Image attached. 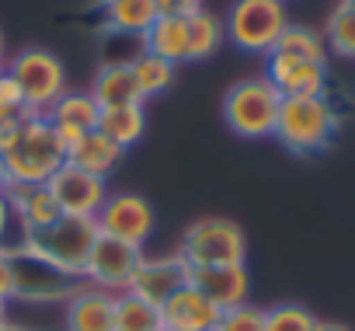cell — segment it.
Masks as SVG:
<instances>
[{
    "mask_svg": "<svg viewBox=\"0 0 355 331\" xmlns=\"http://www.w3.org/2000/svg\"><path fill=\"white\" fill-rule=\"evenodd\" d=\"M4 164L15 185H46L67 164V143L46 115H28L4 150Z\"/></svg>",
    "mask_w": 355,
    "mask_h": 331,
    "instance_id": "6da1fadb",
    "label": "cell"
},
{
    "mask_svg": "<svg viewBox=\"0 0 355 331\" xmlns=\"http://www.w3.org/2000/svg\"><path fill=\"white\" fill-rule=\"evenodd\" d=\"M338 133V108L331 105L327 94H296L282 98L279 119H275V139L300 157L320 153L331 146Z\"/></svg>",
    "mask_w": 355,
    "mask_h": 331,
    "instance_id": "7a4b0ae2",
    "label": "cell"
},
{
    "mask_svg": "<svg viewBox=\"0 0 355 331\" xmlns=\"http://www.w3.org/2000/svg\"><path fill=\"white\" fill-rule=\"evenodd\" d=\"M4 70L15 77V84L21 87L25 108L28 115H46L70 87H67V67L53 49L42 46H28L18 56H11L4 63Z\"/></svg>",
    "mask_w": 355,
    "mask_h": 331,
    "instance_id": "3957f363",
    "label": "cell"
},
{
    "mask_svg": "<svg viewBox=\"0 0 355 331\" xmlns=\"http://www.w3.org/2000/svg\"><path fill=\"white\" fill-rule=\"evenodd\" d=\"M286 25H289L286 0H234L223 18V32L234 42V49L251 56H268Z\"/></svg>",
    "mask_w": 355,
    "mask_h": 331,
    "instance_id": "277c9868",
    "label": "cell"
},
{
    "mask_svg": "<svg viewBox=\"0 0 355 331\" xmlns=\"http://www.w3.org/2000/svg\"><path fill=\"white\" fill-rule=\"evenodd\" d=\"M279 105H282V94L272 87V80L265 74L244 77L223 98V122L230 126V133H237L244 139H265L275 133Z\"/></svg>",
    "mask_w": 355,
    "mask_h": 331,
    "instance_id": "5b68a950",
    "label": "cell"
},
{
    "mask_svg": "<svg viewBox=\"0 0 355 331\" xmlns=\"http://www.w3.org/2000/svg\"><path fill=\"white\" fill-rule=\"evenodd\" d=\"M178 255L189 262V269L248 265V234L227 217H202L182 234Z\"/></svg>",
    "mask_w": 355,
    "mask_h": 331,
    "instance_id": "8992f818",
    "label": "cell"
},
{
    "mask_svg": "<svg viewBox=\"0 0 355 331\" xmlns=\"http://www.w3.org/2000/svg\"><path fill=\"white\" fill-rule=\"evenodd\" d=\"M94 241H98V223L87 220V217H60L42 234L21 237L25 248H32L39 258H46L49 265H56L60 272H67L73 279H80Z\"/></svg>",
    "mask_w": 355,
    "mask_h": 331,
    "instance_id": "52a82bcc",
    "label": "cell"
},
{
    "mask_svg": "<svg viewBox=\"0 0 355 331\" xmlns=\"http://www.w3.org/2000/svg\"><path fill=\"white\" fill-rule=\"evenodd\" d=\"M11 258H15V300H25V303H67L70 293L80 286V279L60 272L56 265L39 258L32 248H25L21 241L11 248Z\"/></svg>",
    "mask_w": 355,
    "mask_h": 331,
    "instance_id": "ba28073f",
    "label": "cell"
},
{
    "mask_svg": "<svg viewBox=\"0 0 355 331\" xmlns=\"http://www.w3.org/2000/svg\"><path fill=\"white\" fill-rule=\"evenodd\" d=\"M94 223H98V234L105 237L125 241L132 248H146V241L157 230V210L139 192H108Z\"/></svg>",
    "mask_w": 355,
    "mask_h": 331,
    "instance_id": "9c48e42d",
    "label": "cell"
},
{
    "mask_svg": "<svg viewBox=\"0 0 355 331\" xmlns=\"http://www.w3.org/2000/svg\"><path fill=\"white\" fill-rule=\"evenodd\" d=\"M139 262H143V248H132L125 241H115V237L98 234V241H94L87 262H84L80 282L119 296V293H125L132 286V275H136Z\"/></svg>",
    "mask_w": 355,
    "mask_h": 331,
    "instance_id": "30bf717a",
    "label": "cell"
},
{
    "mask_svg": "<svg viewBox=\"0 0 355 331\" xmlns=\"http://www.w3.org/2000/svg\"><path fill=\"white\" fill-rule=\"evenodd\" d=\"M60 213L63 217H87L94 220L108 199V178H98L91 171H80L77 164H63V168L46 182Z\"/></svg>",
    "mask_w": 355,
    "mask_h": 331,
    "instance_id": "8fae6325",
    "label": "cell"
},
{
    "mask_svg": "<svg viewBox=\"0 0 355 331\" xmlns=\"http://www.w3.org/2000/svg\"><path fill=\"white\" fill-rule=\"evenodd\" d=\"M189 262L182 255H164V258H143L136 275H132V293L150 300L153 307H160L164 300H171L182 286H189Z\"/></svg>",
    "mask_w": 355,
    "mask_h": 331,
    "instance_id": "7c38bea8",
    "label": "cell"
},
{
    "mask_svg": "<svg viewBox=\"0 0 355 331\" xmlns=\"http://www.w3.org/2000/svg\"><path fill=\"white\" fill-rule=\"evenodd\" d=\"M265 77L272 80V87H275L282 98H296V94H327V63H313V60H296V56L268 53Z\"/></svg>",
    "mask_w": 355,
    "mask_h": 331,
    "instance_id": "4fadbf2b",
    "label": "cell"
},
{
    "mask_svg": "<svg viewBox=\"0 0 355 331\" xmlns=\"http://www.w3.org/2000/svg\"><path fill=\"white\" fill-rule=\"evenodd\" d=\"M220 314L223 310L206 293H199L192 282L160 303V324L171 331H216Z\"/></svg>",
    "mask_w": 355,
    "mask_h": 331,
    "instance_id": "5bb4252c",
    "label": "cell"
},
{
    "mask_svg": "<svg viewBox=\"0 0 355 331\" xmlns=\"http://www.w3.org/2000/svg\"><path fill=\"white\" fill-rule=\"evenodd\" d=\"M4 196L11 203V213H15V223H18L21 237H35L63 217L53 192H49V185H15L11 182V189Z\"/></svg>",
    "mask_w": 355,
    "mask_h": 331,
    "instance_id": "9a60e30c",
    "label": "cell"
},
{
    "mask_svg": "<svg viewBox=\"0 0 355 331\" xmlns=\"http://www.w3.org/2000/svg\"><path fill=\"white\" fill-rule=\"evenodd\" d=\"M63 331H115V296L80 282L67 300Z\"/></svg>",
    "mask_w": 355,
    "mask_h": 331,
    "instance_id": "2e32d148",
    "label": "cell"
},
{
    "mask_svg": "<svg viewBox=\"0 0 355 331\" xmlns=\"http://www.w3.org/2000/svg\"><path fill=\"white\" fill-rule=\"evenodd\" d=\"M189 282H192L199 293H206L220 310L241 307V303H248V296H251V272H248V265L192 269V272H189Z\"/></svg>",
    "mask_w": 355,
    "mask_h": 331,
    "instance_id": "e0dca14e",
    "label": "cell"
},
{
    "mask_svg": "<svg viewBox=\"0 0 355 331\" xmlns=\"http://www.w3.org/2000/svg\"><path fill=\"white\" fill-rule=\"evenodd\" d=\"M98 115H101V108L94 105L91 91H67V94L46 112V119L53 122V129L60 133V139L67 143V150H70L80 136H87V133L98 129Z\"/></svg>",
    "mask_w": 355,
    "mask_h": 331,
    "instance_id": "ac0fdd59",
    "label": "cell"
},
{
    "mask_svg": "<svg viewBox=\"0 0 355 331\" xmlns=\"http://www.w3.org/2000/svg\"><path fill=\"white\" fill-rule=\"evenodd\" d=\"M91 98L101 112L105 108H122V105H143L136 74L125 63H101L94 80H91Z\"/></svg>",
    "mask_w": 355,
    "mask_h": 331,
    "instance_id": "d6986e66",
    "label": "cell"
},
{
    "mask_svg": "<svg viewBox=\"0 0 355 331\" xmlns=\"http://www.w3.org/2000/svg\"><path fill=\"white\" fill-rule=\"evenodd\" d=\"M122 157H125V150L122 146H115L105 133H87V136H80L70 150H67V164H77L80 171H91V175H98V178H108L119 164H122Z\"/></svg>",
    "mask_w": 355,
    "mask_h": 331,
    "instance_id": "ffe728a7",
    "label": "cell"
},
{
    "mask_svg": "<svg viewBox=\"0 0 355 331\" xmlns=\"http://www.w3.org/2000/svg\"><path fill=\"white\" fill-rule=\"evenodd\" d=\"M146 53L167 60V63H189V22L185 15H160L150 32L143 35Z\"/></svg>",
    "mask_w": 355,
    "mask_h": 331,
    "instance_id": "44dd1931",
    "label": "cell"
},
{
    "mask_svg": "<svg viewBox=\"0 0 355 331\" xmlns=\"http://www.w3.org/2000/svg\"><path fill=\"white\" fill-rule=\"evenodd\" d=\"M157 18H160L157 0H112V4H105V32L146 35Z\"/></svg>",
    "mask_w": 355,
    "mask_h": 331,
    "instance_id": "7402d4cb",
    "label": "cell"
},
{
    "mask_svg": "<svg viewBox=\"0 0 355 331\" xmlns=\"http://www.w3.org/2000/svg\"><path fill=\"white\" fill-rule=\"evenodd\" d=\"M98 133H105L115 146L129 150L143 139L146 133V112L143 105H122V108H105L98 115Z\"/></svg>",
    "mask_w": 355,
    "mask_h": 331,
    "instance_id": "603a6c76",
    "label": "cell"
},
{
    "mask_svg": "<svg viewBox=\"0 0 355 331\" xmlns=\"http://www.w3.org/2000/svg\"><path fill=\"white\" fill-rule=\"evenodd\" d=\"M185 22H189V63L209 60V56L223 46V39H227L223 18H216V15L206 11V8H199V11L185 15Z\"/></svg>",
    "mask_w": 355,
    "mask_h": 331,
    "instance_id": "cb8c5ba5",
    "label": "cell"
},
{
    "mask_svg": "<svg viewBox=\"0 0 355 331\" xmlns=\"http://www.w3.org/2000/svg\"><path fill=\"white\" fill-rule=\"evenodd\" d=\"M160 328V307L136 296L132 289L115 296V331H153Z\"/></svg>",
    "mask_w": 355,
    "mask_h": 331,
    "instance_id": "d4e9b609",
    "label": "cell"
},
{
    "mask_svg": "<svg viewBox=\"0 0 355 331\" xmlns=\"http://www.w3.org/2000/svg\"><path fill=\"white\" fill-rule=\"evenodd\" d=\"M272 53L296 56V60H313V63H327V42H324V35H317L306 25H293V22L286 25V32L279 35V42H275Z\"/></svg>",
    "mask_w": 355,
    "mask_h": 331,
    "instance_id": "484cf974",
    "label": "cell"
},
{
    "mask_svg": "<svg viewBox=\"0 0 355 331\" xmlns=\"http://www.w3.org/2000/svg\"><path fill=\"white\" fill-rule=\"evenodd\" d=\"M132 74H136L139 94H143V101H146V98L164 94V91L174 84L178 67H174V63H167V60H160V56H153V53H143V56L132 63Z\"/></svg>",
    "mask_w": 355,
    "mask_h": 331,
    "instance_id": "4316f807",
    "label": "cell"
},
{
    "mask_svg": "<svg viewBox=\"0 0 355 331\" xmlns=\"http://www.w3.org/2000/svg\"><path fill=\"white\" fill-rule=\"evenodd\" d=\"M327 49L338 53L341 60H355V8L338 4L327 18V35H324Z\"/></svg>",
    "mask_w": 355,
    "mask_h": 331,
    "instance_id": "83f0119b",
    "label": "cell"
},
{
    "mask_svg": "<svg viewBox=\"0 0 355 331\" xmlns=\"http://www.w3.org/2000/svg\"><path fill=\"white\" fill-rule=\"evenodd\" d=\"M317 317L303 303H275L265 310V331H313Z\"/></svg>",
    "mask_w": 355,
    "mask_h": 331,
    "instance_id": "f1b7e54d",
    "label": "cell"
},
{
    "mask_svg": "<svg viewBox=\"0 0 355 331\" xmlns=\"http://www.w3.org/2000/svg\"><path fill=\"white\" fill-rule=\"evenodd\" d=\"M216 331H265V310H258L254 303H241L220 314Z\"/></svg>",
    "mask_w": 355,
    "mask_h": 331,
    "instance_id": "f546056e",
    "label": "cell"
},
{
    "mask_svg": "<svg viewBox=\"0 0 355 331\" xmlns=\"http://www.w3.org/2000/svg\"><path fill=\"white\" fill-rule=\"evenodd\" d=\"M0 112H21V115H28L25 98H21V87L15 84V77L8 70L0 74Z\"/></svg>",
    "mask_w": 355,
    "mask_h": 331,
    "instance_id": "4dcf8cb0",
    "label": "cell"
},
{
    "mask_svg": "<svg viewBox=\"0 0 355 331\" xmlns=\"http://www.w3.org/2000/svg\"><path fill=\"white\" fill-rule=\"evenodd\" d=\"M15 300V258L11 248H0V303Z\"/></svg>",
    "mask_w": 355,
    "mask_h": 331,
    "instance_id": "1f68e13d",
    "label": "cell"
},
{
    "mask_svg": "<svg viewBox=\"0 0 355 331\" xmlns=\"http://www.w3.org/2000/svg\"><path fill=\"white\" fill-rule=\"evenodd\" d=\"M25 119L28 115H21V112H0V153L15 143V136H18V129H21Z\"/></svg>",
    "mask_w": 355,
    "mask_h": 331,
    "instance_id": "d6a6232c",
    "label": "cell"
},
{
    "mask_svg": "<svg viewBox=\"0 0 355 331\" xmlns=\"http://www.w3.org/2000/svg\"><path fill=\"white\" fill-rule=\"evenodd\" d=\"M15 213H11V203L8 196H0V248H15L11 244V230H15Z\"/></svg>",
    "mask_w": 355,
    "mask_h": 331,
    "instance_id": "836d02e7",
    "label": "cell"
},
{
    "mask_svg": "<svg viewBox=\"0 0 355 331\" xmlns=\"http://www.w3.org/2000/svg\"><path fill=\"white\" fill-rule=\"evenodd\" d=\"M160 15H192L202 8V0H157Z\"/></svg>",
    "mask_w": 355,
    "mask_h": 331,
    "instance_id": "e575fe53",
    "label": "cell"
},
{
    "mask_svg": "<svg viewBox=\"0 0 355 331\" xmlns=\"http://www.w3.org/2000/svg\"><path fill=\"white\" fill-rule=\"evenodd\" d=\"M11 189V175H8V164H4V153H0V196Z\"/></svg>",
    "mask_w": 355,
    "mask_h": 331,
    "instance_id": "d590c367",
    "label": "cell"
},
{
    "mask_svg": "<svg viewBox=\"0 0 355 331\" xmlns=\"http://www.w3.org/2000/svg\"><path fill=\"white\" fill-rule=\"evenodd\" d=\"M313 331H348L345 324H338V321H317V328Z\"/></svg>",
    "mask_w": 355,
    "mask_h": 331,
    "instance_id": "8d00e7d4",
    "label": "cell"
},
{
    "mask_svg": "<svg viewBox=\"0 0 355 331\" xmlns=\"http://www.w3.org/2000/svg\"><path fill=\"white\" fill-rule=\"evenodd\" d=\"M0 331H28V328H18V324H11V321H4V324H0Z\"/></svg>",
    "mask_w": 355,
    "mask_h": 331,
    "instance_id": "74e56055",
    "label": "cell"
},
{
    "mask_svg": "<svg viewBox=\"0 0 355 331\" xmlns=\"http://www.w3.org/2000/svg\"><path fill=\"white\" fill-rule=\"evenodd\" d=\"M8 321V303H0V324Z\"/></svg>",
    "mask_w": 355,
    "mask_h": 331,
    "instance_id": "f35d334b",
    "label": "cell"
},
{
    "mask_svg": "<svg viewBox=\"0 0 355 331\" xmlns=\"http://www.w3.org/2000/svg\"><path fill=\"white\" fill-rule=\"evenodd\" d=\"M0 60H4V32H0Z\"/></svg>",
    "mask_w": 355,
    "mask_h": 331,
    "instance_id": "ab89813d",
    "label": "cell"
},
{
    "mask_svg": "<svg viewBox=\"0 0 355 331\" xmlns=\"http://www.w3.org/2000/svg\"><path fill=\"white\" fill-rule=\"evenodd\" d=\"M341 4H348V8H355V0H341Z\"/></svg>",
    "mask_w": 355,
    "mask_h": 331,
    "instance_id": "60d3db41",
    "label": "cell"
},
{
    "mask_svg": "<svg viewBox=\"0 0 355 331\" xmlns=\"http://www.w3.org/2000/svg\"><path fill=\"white\" fill-rule=\"evenodd\" d=\"M153 331H171V328H164V324H160V328H153Z\"/></svg>",
    "mask_w": 355,
    "mask_h": 331,
    "instance_id": "b9f144b4",
    "label": "cell"
},
{
    "mask_svg": "<svg viewBox=\"0 0 355 331\" xmlns=\"http://www.w3.org/2000/svg\"><path fill=\"white\" fill-rule=\"evenodd\" d=\"M0 74H4V60H0Z\"/></svg>",
    "mask_w": 355,
    "mask_h": 331,
    "instance_id": "7bdbcfd3",
    "label": "cell"
},
{
    "mask_svg": "<svg viewBox=\"0 0 355 331\" xmlns=\"http://www.w3.org/2000/svg\"><path fill=\"white\" fill-rule=\"evenodd\" d=\"M101 4H112V0H101Z\"/></svg>",
    "mask_w": 355,
    "mask_h": 331,
    "instance_id": "ee69618b",
    "label": "cell"
}]
</instances>
